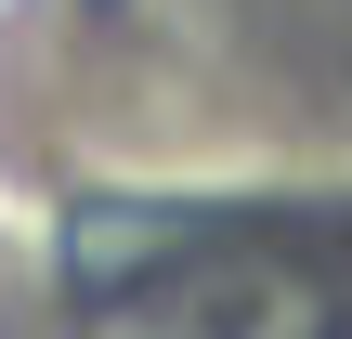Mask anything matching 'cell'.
Segmentation results:
<instances>
[{"mask_svg":"<svg viewBox=\"0 0 352 339\" xmlns=\"http://www.w3.org/2000/svg\"><path fill=\"white\" fill-rule=\"evenodd\" d=\"M78 339H327V287L274 248H196V261L104 287Z\"/></svg>","mask_w":352,"mask_h":339,"instance_id":"1","label":"cell"}]
</instances>
